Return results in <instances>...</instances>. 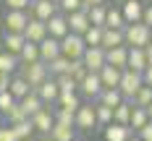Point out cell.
Returning <instances> with one entry per match:
<instances>
[{
  "mask_svg": "<svg viewBox=\"0 0 152 141\" xmlns=\"http://www.w3.org/2000/svg\"><path fill=\"white\" fill-rule=\"evenodd\" d=\"M74 141H76V139H74Z\"/></svg>",
  "mask_w": 152,
  "mask_h": 141,
  "instance_id": "55",
  "label": "cell"
},
{
  "mask_svg": "<svg viewBox=\"0 0 152 141\" xmlns=\"http://www.w3.org/2000/svg\"><path fill=\"white\" fill-rule=\"evenodd\" d=\"M3 24H5V31H21V34H24L26 24H29V16H26V11L8 8V13L3 16Z\"/></svg>",
  "mask_w": 152,
  "mask_h": 141,
  "instance_id": "8",
  "label": "cell"
},
{
  "mask_svg": "<svg viewBox=\"0 0 152 141\" xmlns=\"http://www.w3.org/2000/svg\"><path fill=\"white\" fill-rule=\"evenodd\" d=\"M58 55H61V39L53 37V34H47L45 39L39 42V58L45 63H50L53 58H58Z\"/></svg>",
  "mask_w": 152,
  "mask_h": 141,
  "instance_id": "12",
  "label": "cell"
},
{
  "mask_svg": "<svg viewBox=\"0 0 152 141\" xmlns=\"http://www.w3.org/2000/svg\"><path fill=\"white\" fill-rule=\"evenodd\" d=\"M147 115H150V120H152V102L147 105Z\"/></svg>",
  "mask_w": 152,
  "mask_h": 141,
  "instance_id": "51",
  "label": "cell"
},
{
  "mask_svg": "<svg viewBox=\"0 0 152 141\" xmlns=\"http://www.w3.org/2000/svg\"><path fill=\"white\" fill-rule=\"evenodd\" d=\"M24 45H26V37H24L21 31H5V50H8V52L18 55Z\"/></svg>",
  "mask_w": 152,
  "mask_h": 141,
  "instance_id": "25",
  "label": "cell"
},
{
  "mask_svg": "<svg viewBox=\"0 0 152 141\" xmlns=\"http://www.w3.org/2000/svg\"><path fill=\"white\" fill-rule=\"evenodd\" d=\"M121 73H123V68H115V65L105 63V65H102V71H100L102 86H118V84H121Z\"/></svg>",
  "mask_w": 152,
  "mask_h": 141,
  "instance_id": "22",
  "label": "cell"
},
{
  "mask_svg": "<svg viewBox=\"0 0 152 141\" xmlns=\"http://www.w3.org/2000/svg\"><path fill=\"white\" fill-rule=\"evenodd\" d=\"M58 105L61 107H66V110H79L81 107V99H79V94L76 92H61V97H58Z\"/></svg>",
  "mask_w": 152,
  "mask_h": 141,
  "instance_id": "31",
  "label": "cell"
},
{
  "mask_svg": "<svg viewBox=\"0 0 152 141\" xmlns=\"http://www.w3.org/2000/svg\"><path fill=\"white\" fill-rule=\"evenodd\" d=\"M105 60L115 68H129V45H118L105 50Z\"/></svg>",
  "mask_w": 152,
  "mask_h": 141,
  "instance_id": "13",
  "label": "cell"
},
{
  "mask_svg": "<svg viewBox=\"0 0 152 141\" xmlns=\"http://www.w3.org/2000/svg\"><path fill=\"white\" fill-rule=\"evenodd\" d=\"M47 31L53 34V37H58V39H63L66 34H68V16H61V13H55V16H50L47 18Z\"/></svg>",
  "mask_w": 152,
  "mask_h": 141,
  "instance_id": "15",
  "label": "cell"
},
{
  "mask_svg": "<svg viewBox=\"0 0 152 141\" xmlns=\"http://www.w3.org/2000/svg\"><path fill=\"white\" fill-rule=\"evenodd\" d=\"M94 112H97V125H107V123H113V107H107V105H97L94 107Z\"/></svg>",
  "mask_w": 152,
  "mask_h": 141,
  "instance_id": "39",
  "label": "cell"
},
{
  "mask_svg": "<svg viewBox=\"0 0 152 141\" xmlns=\"http://www.w3.org/2000/svg\"><path fill=\"white\" fill-rule=\"evenodd\" d=\"M21 76L29 81L31 89H37L42 81H45L47 76H50V68H47V63L39 58V60H31V63H24V73Z\"/></svg>",
  "mask_w": 152,
  "mask_h": 141,
  "instance_id": "4",
  "label": "cell"
},
{
  "mask_svg": "<svg viewBox=\"0 0 152 141\" xmlns=\"http://www.w3.org/2000/svg\"><path fill=\"white\" fill-rule=\"evenodd\" d=\"M102 29H105V26H94V24H92L89 29L81 34V37H84V42H87V47L102 45Z\"/></svg>",
  "mask_w": 152,
  "mask_h": 141,
  "instance_id": "34",
  "label": "cell"
},
{
  "mask_svg": "<svg viewBox=\"0 0 152 141\" xmlns=\"http://www.w3.org/2000/svg\"><path fill=\"white\" fill-rule=\"evenodd\" d=\"M150 123V115H147V107H137L134 105V110H131V120H129V125L131 128H142V125H147Z\"/></svg>",
  "mask_w": 152,
  "mask_h": 141,
  "instance_id": "32",
  "label": "cell"
},
{
  "mask_svg": "<svg viewBox=\"0 0 152 141\" xmlns=\"http://www.w3.org/2000/svg\"><path fill=\"white\" fill-rule=\"evenodd\" d=\"M97 99H100L102 105H107V107H118L126 97L121 94V89H118V86H105V89L100 92V97H97Z\"/></svg>",
  "mask_w": 152,
  "mask_h": 141,
  "instance_id": "21",
  "label": "cell"
},
{
  "mask_svg": "<svg viewBox=\"0 0 152 141\" xmlns=\"http://www.w3.org/2000/svg\"><path fill=\"white\" fill-rule=\"evenodd\" d=\"M142 16H144L142 0H123V18H126V24L142 21Z\"/></svg>",
  "mask_w": 152,
  "mask_h": 141,
  "instance_id": "17",
  "label": "cell"
},
{
  "mask_svg": "<svg viewBox=\"0 0 152 141\" xmlns=\"http://www.w3.org/2000/svg\"><path fill=\"white\" fill-rule=\"evenodd\" d=\"M29 120H31V125H34V131H37V133H45V136H47V133H50V128L55 125V112H53L50 107H42V110H37Z\"/></svg>",
  "mask_w": 152,
  "mask_h": 141,
  "instance_id": "6",
  "label": "cell"
},
{
  "mask_svg": "<svg viewBox=\"0 0 152 141\" xmlns=\"http://www.w3.org/2000/svg\"><path fill=\"white\" fill-rule=\"evenodd\" d=\"M102 89H105V86H102V78H100L97 71H89V73L84 76V81L79 84V92L84 94V97H89V99H97Z\"/></svg>",
  "mask_w": 152,
  "mask_h": 141,
  "instance_id": "5",
  "label": "cell"
},
{
  "mask_svg": "<svg viewBox=\"0 0 152 141\" xmlns=\"http://www.w3.org/2000/svg\"><path fill=\"white\" fill-rule=\"evenodd\" d=\"M97 125V112L92 105H81V107L76 110V128L79 131H92Z\"/></svg>",
  "mask_w": 152,
  "mask_h": 141,
  "instance_id": "10",
  "label": "cell"
},
{
  "mask_svg": "<svg viewBox=\"0 0 152 141\" xmlns=\"http://www.w3.org/2000/svg\"><path fill=\"white\" fill-rule=\"evenodd\" d=\"M55 81H58L61 92H76V89H79V84L74 81V76H71V73H58V76H55Z\"/></svg>",
  "mask_w": 152,
  "mask_h": 141,
  "instance_id": "38",
  "label": "cell"
},
{
  "mask_svg": "<svg viewBox=\"0 0 152 141\" xmlns=\"http://www.w3.org/2000/svg\"><path fill=\"white\" fill-rule=\"evenodd\" d=\"M11 86V73H0V92H5Z\"/></svg>",
  "mask_w": 152,
  "mask_h": 141,
  "instance_id": "47",
  "label": "cell"
},
{
  "mask_svg": "<svg viewBox=\"0 0 152 141\" xmlns=\"http://www.w3.org/2000/svg\"><path fill=\"white\" fill-rule=\"evenodd\" d=\"M144 52H147V60L152 63V42H150V45H147V47H144Z\"/></svg>",
  "mask_w": 152,
  "mask_h": 141,
  "instance_id": "50",
  "label": "cell"
},
{
  "mask_svg": "<svg viewBox=\"0 0 152 141\" xmlns=\"http://www.w3.org/2000/svg\"><path fill=\"white\" fill-rule=\"evenodd\" d=\"M0 141H18L13 133V128H11V123H8V128L5 125H0Z\"/></svg>",
  "mask_w": 152,
  "mask_h": 141,
  "instance_id": "44",
  "label": "cell"
},
{
  "mask_svg": "<svg viewBox=\"0 0 152 141\" xmlns=\"http://www.w3.org/2000/svg\"><path fill=\"white\" fill-rule=\"evenodd\" d=\"M105 0H84V8H92V5H102Z\"/></svg>",
  "mask_w": 152,
  "mask_h": 141,
  "instance_id": "49",
  "label": "cell"
},
{
  "mask_svg": "<svg viewBox=\"0 0 152 141\" xmlns=\"http://www.w3.org/2000/svg\"><path fill=\"white\" fill-rule=\"evenodd\" d=\"M8 89H11V94H13L16 99H21V97H26V94L31 92L29 81H26L24 76H16V78H11V86H8Z\"/></svg>",
  "mask_w": 152,
  "mask_h": 141,
  "instance_id": "27",
  "label": "cell"
},
{
  "mask_svg": "<svg viewBox=\"0 0 152 141\" xmlns=\"http://www.w3.org/2000/svg\"><path fill=\"white\" fill-rule=\"evenodd\" d=\"M126 141H142V139H139V136H137V139H134V136H129V139H126Z\"/></svg>",
  "mask_w": 152,
  "mask_h": 141,
  "instance_id": "52",
  "label": "cell"
},
{
  "mask_svg": "<svg viewBox=\"0 0 152 141\" xmlns=\"http://www.w3.org/2000/svg\"><path fill=\"white\" fill-rule=\"evenodd\" d=\"M47 68H50L53 76H58V73H68V71H71V58L58 55V58H53V60L47 63Z\"/></svg>",
  "mask_w": 152,
  "mask_h": 141,
  "instance_id": "29",
  "label": "cell"
},
{
  "mask_svg": "<svg viewBox=\"0 0 152 141\" xmlns=\"http://www.w3.org/2000/svg\"><path fill=\"white\" fill-rule=\"evenodd\" d=\"M118 45H126L123 29H113V26H105V29H102V45H100V47L110 50V47H118Z\"/></svg>",
  "mask_w": 152,
  "mask_h": 141,
  "instance_id": "18",
  "label": "cell"
},
{
  "mask_svg": "<svg viewBox=\"0 0 152 141\" xmlns=\"http://www.w3.org/2000/svg\"><path fill=\"white\" fill-rule=\"evenodd\" d=\"M3 120H5V115H3V110H0V125H3Z\"/></svg>",
  "mask_w": 152,
  "mask_h": 141,
  "instance_id": "53",
  "label": "cell"
},
{
  "mask_svg": "<svg viewBox=\"0 0 152 141\" xmlns=\"http://www.w3.org/2000/svg\"><path fill=\"white\" fill-rule=\"evenodd\" d=\"M11 128H13V133H16L18 141H29V136L34 133V125H31L29 118L26 120H18V123H11Z\"/></svg>",
  "mask_w": 152,
  "mask_h": 141,
  "instance_id": "28",
  "label": "cell"
},
{
  "mask_svg": "<svg viewBox=\"0 0 152 141\" xmlns=\"http://www.w3.org/2000/svg\"><path fill=\"white\" fill-rule=\"evenodd\" d=\"M142 21L152 29V5H144V16H142Z\"/></svg>",
  "mask_w": 152,
  "mask_h": 141,
  "instance_id": "46",
  "label": "cell"
},
{
  "mask_svg": "<svg viewBox=\"0 0 152 141\" xmlns=\"http://www.w3.org/2000/svg\"><path fill=\"white\" fill-rule=\"evenodd\" d=\"M16 65H18V55H13V52H0V73H13Z\"/></svg>",
  "mask_w": 152,
  "mask_h": 141,
  "instance_id": "33",
  "label": "cell"
},
{
  "mask_svg": "<svg viewBox=\"0 0 152 141\" xmlns=\"http://www.w3.org/2000/svg\"><path fill=\"white\" fill-rule=\"evenodd\" d=\"M147 52H144V47H129V68H134V71H144L147 68Z\"/></svg>",
  "mask_w": 152,
  "mask_h": 141,
  "instance_id": "23",
  "label": "cell"
},
{
  "mask_svg": "<svg viewBox=\"0 0 152 141\" xmlns=\"http://www.w3.org/2000/svg\"><path fill=\"white\" fill-rule=\"evenodd\" d=\"M142 76H144V84H150V86H152V63H147V68L142 71Z\"/></svg>",
  "mask_w": 152,
  "mask_h": 141,
  "instance_id": "48",
  "label": "cell"
},
{
  "mask_svg": "<svg viewBox=\"0 0 152 141\" xmlns=\"http://www.w3.org/2000/svg\"><path fill=\"white\" fill-rule=\"evenodd\" d=\"M5 5L16 8V11H26V8H31V0H5Z\"/></svg>",
  "mask_w": 152,
  "mask_h": 141,
  "instance_id": "43",
  "label": "cell"
},
{
  "mask_svg": "<svg viewBox=\"0 0 152 141\" xmlns=\"http://www.w3.org/2000/svg\"><path fill=\"white\" fill-rule=\"evenodd\" d=\"M66 16H68V29L74 31V34H84V31L92 26L87 8H79V11H74V13H66Z\"/></svg>",
  "mask_w": 152,
  "mask_h": 141,
  "instance_id": "11",
  "label": "cell"
},
{
  "mask_svg": "<svg viewBox=\"0 0 152 141\" xmlns=\"http://www.w3.org/2000/svg\"><path fill=\"white\" fill-rule=\"evenodd\" d=\"M87 13H89V21L94 24V26H105V16H107L105 3H102V5H92V8H87Z\"/></svg>",
  "mask_w": 152,
  "mask_h": 141,
  "instance_id": "35",
  "label": "cell"
},
{
  "mask_svg": "<svg viewBox=\"0 0 152 141\" xmlns=\"http://www.w3.org/2000/svg\"><path fill=\"white\" fill-rule=\"evenodd\" d=\"M81 60H84V65L89 68V71H102V65H105V47H100V45H94V47H87L84 50V55H81Z\"/></svg>",
  "mask_w": 152,
  "mask_h": 141,
  "instance_id": "7",
  "label": "cell"
},
{
  "mask_svg": "<svg viewBox=\"0 0 152 141\" xmlns=\"http://www.w3.org/2000/svg\"><path fill=\"white\" fill-rule=\"evenodd\" d=\"M18 102H21V107L26 110V115H34V112H37V110H42L45 107V102H42V97H39V94L34 92V89H31L29 94H26V97H21V99H18Z\"/></svg>",
  "mask_w": 152,
  "mask_h": 141,
  "instance_id": "24",
  "label": "cell"
},
{
  "mask_svg": "<svg viewBox=\"0 0 152 141\" xmlns=\"http://www.w3.org/2000/svg\"><path fill=\"white\" fill-rule=\"evenodd\" d=\"M18 60H21V63L39 60V45H37V42H29V39H26V45L21 47V52H18Z\"/></svg>",
  "mask_w": 152,
  "mask_h": 141,
  "instance_id": "30",
  "label": "cell"
},
{
  "mask_svg": "<svg viewBox=\"0 0 152 141\" xmlns=\"http://www.w3.org/2000/svg\"><path fill=\"white\" fill-rule=\"evenodd\" d=\"M105 26H113V29H123V26H126V18H123V11H115V8H107V16H105Z\"/></svg>",
  "mask_w": 152,
  "mask_h": 141,
  "instance_id": "36",
  "label": "cell"
},
{
  "mask_svg": "<svg viewBox=\"0 0 152 141\" xmlns=\"http://www.w3.org/2000/svg\"><path fill=\"white\" fill-rule=\"evenodd\" d=\"M16 102H18V99H16L13 94H11V89L0 92V110H3V115H8V112H11V107H13Z\"/></svg>",
  "mask_w": 152,
  "mask_h": 141,
  "instance_id": "40",
  "label": "cell"
},
{
  "mask_svg": "<svg viewBox=\"0 0 152 141\" xmlns=\"http://www.w3.org/2000/svg\"><path fill=\"white\" fill-rule=\"evenodd\" d=\"M131 110H134V102H126V99H123L118 107H113V120L129 125V120H131Z\"/></svg>",
  "mask_w": 152,
  "mask_h": 141,
  "instance_id": "26",
  "label": "cell"
},
{
  "mask_svg": "<svg viewBox=\"0 0 152 141\" xmlns=\"http://www.w3.org/2000/svg\"><path fill=\"white\" fill-rule=\"evenodd\" d=\"M139 139L142 141H152V120L147 125H142V128H139Z\"/></svg>",
  "mask_w": 152,
  "mask_h": 141,
  "instance_id": "45",
  "label": "cell"
},
{
  "mask_svg": "<svg viewBox=\"0 0 152 141\" xmlns=\"http://www.w3.org/2000/svg\"><path fill=\"white\" fill-rule=\"evenodd\" d=\"M131 102H134L137 107H147V105L152 102V86H150V84H144V86L134 94V99H131Z\"/></svg>",
  "mask_w": 152,
  "mask_h": 141,
  "instance_id": "37",
  "label": "cell"
},
{
  "mask_svg": "<svg viewBox=\"0 0 152 141\" xmlns=\"http://www.w3.org/2000/svg\"><path fill=\"white\" fill-rule=\"evenodd\" d=\"M58 8H61L63 13H74V11H79V8H84V0H61Z\"/></svg>",
  "mask_w": 152,
  "mask_h": 141,
  "instance_id": "42",
  "label": "cell"
},
{
  "mask_svg": "<svg viewBox=\"0 0 152 141\" xmlns=\"http://www.w3.org/2000/svg\"><path fill=\"white\" fill-rule=\"evenodd\" d=\"M47 34H50V31H47V21L37 18V16H31L29 24H26V29H24V37H26L29 42H37V45H39Z\"/></svg>",
  "mask_w": 152,
  "mask_h": 141,
  "instance_id": "9",
  "label": "cell"
},
{
  "mask_svg": "<svg viewBox=\"0 0 152 141\" xmlns=\"http://www.w3.org/2000/svg\"><path fill=\"white\" fill-rule=\"evenodd\" d=\"M74 128L76 125L71 123H61V120H55V125L50 128V139H55V141H74Z\"/></svg>",
  "mask_w": 152,
  "mask_h": 141,
  "instance_id": "19",
  "label": "cell"
},
{
  "mask_svg": "<svg viewBox=\"0 0 152 141\" xmlns=\"http://www.w3.org/2000/svg\"><path fill=\"white\" fill-rule=\"evenodd\" d=\"M144 86V76H142V71H134V68H123L121 73V84H118V89L126 99H134V94L139 92Z\"/></svg>",
  "mask_w": 152,
  "mask_h": 141,
  "instance_id": "2",
  "label": "cell"
},
{
  "mask_svg": "<svg viewBox=\"0 0 152 141\" xmlns=\"http://www.w3.org/2000/svg\"><path fill=\"white\" fill-rule=\"evenodd\" d=\"M34 92L42 97V102H58V97H61V86H58L55 78H45Z\"/></svg>",
  "mask_w": 152,
  "mask_h": 141,
  "instance_id": "14",
  "label": "cell"
},
{
  "mask_svg": "<svg viewBox=\"0 0 152 141\" xmlns=\"http://www.w3.org/2000/svg\"><path fill=\"white\" fill-rule=\"evenodd\" d=\"M55 8H58V3H53V0H31V11L42 21H47L50 16H55Z\"/></svg>",
  "mask_w": 152,
  "mask_h": 141,
  "instance_id": "20",
  "label": "cell"
},
{
  "mask_svg": "<svg viewBox=\"0 0 152 141\" xmlns=\"http://www.w3.org/2000/svg\"><path fill=\"white\" fill-rule=\"evenodd\" d=\"M84 50H87V42H84V37H81V34L68 31V34L61 39V55L71 58V60H79V58L84 55Z\"/></svg>",
  "mask_w": 152,
  "mask_h": 141,
  "instance_id": "3",
  "label": "cell"
},
{
  "mask_svg": "<svg viewBox=\"0 0 152 141\" xmlns=\"http://www.w3.org/2000/svg\"><path fill=\"white\" fill-rule=\"evenodd\" d=\"M53 3H61V0H53Z\"/></svg>",
  "mask_w": 152,
  "mask_h": 141,
  "instance_id": "54",
  "label": "cell"
},
{
  "mask_svg": "<svg viewBox=\"0 0 152 141\" xmlns=\"http://www.w3.org/2000/svg\"><path fill=\"white\" fill-rule=\"evenodd\" d=\"M131 136V125H123V123H107L105 125V141H126Z\"/></svg>",
  "mask_w": 152,
  "mask_h": 141,
  "instance_id": "16",
  "label": "cell"
},
{
  "mask_svg": "<svg viewBox=\"0 0 152 141\" xmlns=\"http://www.w3.org/2000/svg\"><path fill=\"white\" fill-rule=\"evenodd\" d=\"M123 37H126V45L129 47H147L152 42V29L144 21H134V24L123 26Z\"/></svg>",
  "mask_w": 152,
  "mask_h": 141,
  "instance_id": "1",
  "label": "cell"
},
{
  "mask_svg": "<svg viewBox=\"0 0 152 141\" xmlns=\"http://www.w3.org/2000/svg\"><path fill=\"white\" fill-rule=\"evenodd\" d=\"M5 118H8V123H18V120H26L29 115H26V110L21 107V102H16L13 107H11V112H8Z\"/></svg>",
  "mask_w": 152,
  "mask_h": 141,
  "instance_id": "41",
  "label": "cell"
}]
</instances>
